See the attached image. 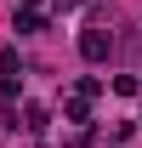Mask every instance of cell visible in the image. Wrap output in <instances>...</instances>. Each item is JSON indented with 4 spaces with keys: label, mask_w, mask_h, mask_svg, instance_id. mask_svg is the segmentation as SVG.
<instances>
[{
    "label": "cell",
    "mask_w": 142,
    "mask_h": 148,
    "mask_svg": "<svg viewBox=\"0 0 142 148\" xmlns=\"http://www.w3.org/2000/svg\"><path fill=\"white\" fill-rule=\"evenodd\" d=\"M12 97H17V80H6V74H0V103H12Z\"/></svg>",
    "instance_id": "3"
},
{
    "label": "cell",
    "mask_w": 142,
    "mask_h": 148,
    "mask_svg": "<svg viewBox=\"0 0 142 148\" xmlns=\"http://www.w3.org/2000/svg\"><path fill=\"white\" fill-rule=\"evenodd\" d=\"M80 51H85L91 63H102V57H108V34H102V29H85V40H80Z\"/></svg>",
    "instance_id": "1"
},
{
    "label": "cell",
    "mask_w": 142,
    "mask_h": 148,
    "mask_svg": "<svg viewBox=\"0 0 142 148\" xmlns=\"http://www.w3.org/2000/svg\"><path fill=\"white\" fill-rule=\"evenodd\" d=\"M0 74H6V80L17 74V51H12V46H0Z\"/></svg>",
    "instance_id": "2"
}]
</instances>
